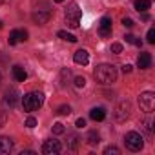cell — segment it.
I'll return each mask as SVG.
<instances>
[{"label": "cell", "instance_id": "1", "mask_svg": "<svg viewBox=\"0 0 155 155\" xmlns=\"http://www.w3.org/2000/svg\"><path fill=\"white\" fill-rule=\"evenodd\" d=\"M93 75H95V81L99 84L110 86V84H113L117 81V68L111 66V64H101V66L95 68Z\"/></svg>", "mask_w": 155, "mask_h": 155}, {"label": "cell", "instance_id": "2", "mask_svg": "<svg viewBox=\"0 0 155 155\" xmlns=\"http://www.w3.org/2000/svg\"><path fill=\"white\" fill-rule=\"evenodd\" d=\"M44 104V93L42 91H31L22 97V106L24 111H35Z\"/></svg>", "mask_w": 155, "mask_h": 155}, {"label": "cell", "instance_id": "3", "mask_svg": "<svg viewBox=\"0 0 155 155\" xmlns=\"http://www.w3.org/2000/svg\"><path fill=\"white\" fill-rule=\"evenodd\" d=\"M81 17H82V11L79 9V6H77L75 2L73 4H69V8L66 9V24L69 26V28H79V24H81Z\"/></svg>", "mask_w": 155, "mask_h": 155}, {"label": "cell", "instance_id": "4", "mask_svg": "<svg viewBox=\"0 0 155 155\" xmlns=\"http://www.w3.org/2000/svg\"><path fill=\"white\" fill-rule=\"evenodd\" d=\"M124 142H126V148L131 150V151H139V150H142V146H144V139H142V135L137 133V131H128L126 137H124Z\"/></svg>", "mask_w": 155, "mask_h": 155}, {"label": "cell", "instance_id": "5", "mask_svg": "<svg viewBox=\"0 0 155 155\" xmlns=\"http://www.w3.org/2000/svg\"><path fill=\"white\" fill-rule=\"evenodd\" d=\"M139 106L142 111L146 113H151L153 108H155V93L153 91H144L139 95Z\"/></svg>", "mask_w": 155, "mask_h": 155}, {"label": "cell", "instance_id": "6", "mask_svg": "<svg viewBox=\"0 0 155 155\" xmlns=\"http://www.w3.org/2000/svg\"><path fill=\"white\" fill-rule=\"evenodd\" d=\"M130 111H131V104L128 101H122L117 108H115V120L117 122H124L128 117H130Z\"/></svg>", "mask_w": 155, "mask_h": 155}, {"label": "cell", "instance_id": "7", "mask_svg": "<svg viewBox=\"0 0 155 155\" xmlns=\"http://www.w3.org/2000/svg\"><path fill=\"white\" fill-rule=\"evenodd\" d=\"M18 91L15 90V88H11V90H8L6 91V95H4V101H2V104H4V108H9V110H13L17 104H18Z\"/></svg>", "mask_w": 155, "mask_h": 155}, {"label": "cell", "instance_id": "8", "mask_svg": "<svg viewBox=\"0 0 155 155\" xmlns=\"http://www.w3.org/2000/svg\"><path fill=\"white\" fill-rule=\"evenodd\" d=\"M60 150H62V144L58 140H55V139L46 140L44 146H42V153L44 155H57V153H60Z\"/></svg>", "mask_w": 155, "mask_h": 155}, {"label": "cell", "instance_id": "9", "mask_svg": "<svg viewBox=\"0 0 155 155\" xmlns=\"http://www.w3.org/2000/svg\"><path fill=\"white\" fill-rule=\"evenodd\" d=\"M9 44L11 46H15L17 42H22V40H28V31L26 29H13L11 33H9Z\"/></svg>", "mask_w": 155, "mask_h": 155}, {"label": "cell", "instance_id": "10", "mask_svg": "<svg viewBox=\"0 0 155 155\" xmlns=\"http://www.w3.org/2000/svg\"><path fill=\"white\" fill-rule=\"evenodd\" d=\"M101 37L102 38L111 37V18L110 17H102L101 18Z\"/></svg>", "mask_w": 155, "mask_h": 155}, {"label": "cell", "instance_id": "11", "mask_svg": "<svg viewBox=\"0 0 155 155\" xmlns=\"http://www.w3.org/2000/svg\"><path fill=\"white\" fill-rule=\"evenodd\" d=\"M73 60H75L77 64H81V66H86V64L90 62V53H88L86 49H79V51H75Z\"/></svg>", "mask_w": 155, "mask_h": 155}, {"label": "cell", "instance_id": "12", "mask_svg": "<svg viewBox=\"0 0 155 155\" xmlns=\"http://www.w3.org/2000/svg\"><path fill=\"white\" fill-rule=\"evenodd\" d=\"M137 66H139L140 69H148V68L151 66V55L146 53V51H142V53L137 57Z\"/></svg>", "mask_w": 155, "mask_h": 155}, {"label": "cell", "instance_id": "13", "mask_svg": "<svg viewBox=\"0 0 155 155\" xmlns=\"http://www.w3.org/2000/svg\"><path fill=\"white\" fill-rule=\"evenodd\" d=\"M13 150V140L9 137H0V155H8Z\"/></svg>", "mask_w": 155, "mask_h": 155}, {"label": "cell", "instance_id": "14", "mask_svg": "<svg viewBox=\"0 0 155 155\" xmlns=\"http://www.w3.org/2000/svg\"><path fill=\"white\" fill-rule=\"evenodd\" d=\"M49 17H51V13H49V11H42V9H37V11L33 13V20H35L37 24H46V22L49 20Z\"/></svg>", "mask_w": 155, "mask_h": 155}, {"label": "cell", "instance_id": "15", "mask_svg": "<svg viewBox=\"0 0 155 155\" xmlns=\"http://www.w3.org/2000/svg\"><path fill=\"white\" fill-rule=\"evenodd\" d=\"M13 77H15L18 82H24L28 79V73H26V69L22 66H13Z\"/></svg>", "mask_w": 155, "mask_h": 155}, {"label": "cell", "instance_id": "16", "mask_svg": "<svg viewBox=\"0 0 155 155\" xmlns=\"http://www.w3.org/2000/svg\"><path fill=\"white\" fill-rule=\"evenodd\" d=\"M90 117L93 119V120H104V117H106V110L104 108H93L91 111H90Z\"/></svg>", "mask_w": 155, "mask_h": 155}, {"label": "cell", "instance_id": "17", "mask_svg": "<svg viewBox=\"0 0 155 155\" xmlns=\"http://www.w3.org/2000/svg\"><path fill=\"white\" fill-rule=\"evenodd\" d=\"M150 6H151V0H135V9H137L139 13L148 11Z\"/></svg>", "mask_w": 155, "mask_h": 155}, {"label": "cell", "instance_id": "18", "mask_svg": "<svg viewBox=\"0 0 155 155\" xmlns=\"http://www.w3.org/2000/svg\"><path fill=\"white\" fill-rule=\"evenodd\" d=\"M86 142H88L90 146H97V144L101 142V135H99L97 131H90V133L86 135Z\"/></svg>", "mask_w": 155, "mask_h": 155}, {"label": "cell", "instance_id": "19", "mask_svg": "<svg viewBox=\"0 0 155 155\" xmlns=\"http://www.w3.org/2000/svg\"><path fill=\"white\" fill-rule=\"evenodd\" d=\"M58 37L62 40H66V42H77V37L71 35V33H68V31H58Z\"/></svg>", "mask_w": 155, "mask_h": 155}, {"label": "cell", "instance_id": "20", "mask_svg": "<svg viewBox=\"0 0 155 155\" xmlns=\"http://www.w3.org/2000/svg\"><path fill=\"white\" fill-rule=\"evenodd\" d=\"M64 131H66V128H64L62 122H55V124H53V133H55V135H60V133H64Z\"/></svg>", "mask_w": 155, "mask_h": 155}, {"label": "cell", "instance_id": "21", "mask_svg": "<svg viewBox=\"0 0 155 155\" xmlns=\"http://www.w3.org/2000/svg\"><path fill=\"white\" fill-rule=\"evenodd\" d=\"M111 153H113V155H119L120 150H119L117 146H108V148L104 150V155H111Z\"/></svg>", "mask_w": 155, "mask_h": 155}, {"label": "cell", "instance_id": "22", "mask_svg": "<svg viewBox=\"0 0 155 155\" xmlns=\"http://www.w3.org/2000/svg\"><path fill=\"white\" fill-rule=\"evenodd\" d=\"M79 137L77 135H69V146H71V150H77V144H79Z\"/></svg>", "mask_w": 155, "mask_h": 155}, {"label": "cell", "instance_id": "23", "mask_svg": "<svg viewBox=\"0 0 155 155\" xmlns=\"http://www.w3.org/2000/svg\"><path fill=\"white\" fill-rule=\"evenodd\" d=\"M75 86L77 88H84L86 86V79L84 77H75Z\"/></svg>", "mask_w": 155, "mask_h": 155}, {"label": "cell", "instance_id": "24", "mask_svg": "<svg viewBox=\"0 0 155 155\" xmlns=\"http://www.w3.org/2000/svg\"><path fill=\"white\" fill-rule=\"evenodd\" d=\"M146 40H148V44H155V29H150V31H148Z\"/></svg>", "mask_w": 155, "mask_h": 155}, {"label": "cell", "instance_id": "25", "mask_svg": "<svg viewBox=\"0 0 155 155\" xmlns=\"http://www.w3.org/2000/svg\"><path fill=\"white\" fill-rule=\"evenodd\" d=\"M111 53H115V55H119V53H122V44H119V42H115V44H111Z\"/></svg>", "mask_w": 155, "mask_h": 155}, {"label": "cell", "instance_id": "26", "mask_svg": "<svg viewBox=\"0 0 155 155\" xmlns=\"http://www.w3.org/2000/svg\"><path fill=\"white\" fill-rule=\"evenodd\" d=\"M57 113H58V115H69V113H71V108H69V106H60V108L57 110Z\"/></svg>", "mask_w": 155, "mask_h": 155}, {"label": "cell", "instance_id": "27", "mask_svg": "<svg viewBox=\"0 0 155 155\" xmlns=\"http://www.w3.org/2000/svg\"><path fill=\"white\" fill-rule=\"evenodd\" d=\"M122 26H124V28H133V26H135V22H133L130 17H124V18H122Z\"/></svg>", "mask_w": 155, "mask_h": 155}, {"label": "cell", "instance_id": "28", "mask_svg": "<svg viewBox=\"0 0 155 155\" xmlns=\"http://www.w3.org/2000/svg\"><path fill=\"white\" fill-rule=\"evenodd\" d=\"M26 126H28V128H35V126H37V119H35V117H28Z\"/></svg>", "mask_w": 155, "mask_h": 155}, {"label": "cell", "instance_id": "29", "mask_svg": "<svg viewBox=\"0 0 155 155\" xmlns=\"http://www.w3.org/2000/svg\"><path fill=\"white\" fill-rule=\"evenodd\" d=\"M6 119H8V117H6V113H4V111H0V128L6 124Z\"/></svg>", "mask_w": 155, "mask_h": 155}, {"label": "cell", "instance_id": "30", "mask_svg": "<svg viewBox=\"0 0 155 155\" xmlns=\"http://www.w3.org/2000/svg\"><path fill=\"white\" fill-rule=\"evenodd\" d=\"M86 126V120L84 119H79V120H77V128H84Z\"/></svg>", "mask_w": 155, "mask_h": 155}, {"label": "cell", "instance_id": "31", "mask_svg": "<svg viewBox=\"0 0 155 155\" xmlns=\"http://www.w3.org/2000/svg\"><path fill=\"white\" fill-rule=\"evenodd\" d=\"M124 38H126V42H130V44H133V40H135V37H133V35H130V33H128Z\"/></svg>", "mask_w": 155, "mask_h": 155}, {"label": "cell", "instance_id": "32", "mask_svg": "<svg viewBox=\"0 0 155 155\" xmlns=\"http://www.w3.org/2000/svg\"><path fill=\"white\" fill-rule=\"evenodd\" d=\"M122 71H124V73H130V71H131V66H130V64H124V66H122Z\"/></svg>", "mask_w": 155, "mask_h": 155}, {"label": "cell", "instance_id": "33", "mask_svg": "<svg viewBox=\"0 0 155 155\" xmlns=\"http://www.w3.org/2000/svg\"><path fill=\"white\" fill-rule=\"evenodd\" d=\"M140 18H142V20H144V22H148V20H150V15H148V13H146V11H144V13H142V17H140Z\"/></svg>", "mask_w": 155, "mask_h": 155}, {"label": "cell", "instance_id": "34", "mask_svg": "<svg viewBox=\"0 0 155 155\" xmlns=\"http://www.w3.org/2000/svg\"><path fill=\"white\" fill-rule=\"evenodd\" d=\"M133 44H135L137 48H140V46H142V40H139V38H135V40H133Z\"/></svg>", "mask_w": 155, "mask_h": 155}, {"label": "cell", "instance_id": "35", "mask_svg": "<svg viewBox=\"0 0 155 155\" xmlns=\"http://www.w3.org/2000/svg\"><path fill=\"white\" fill-rule=\"evenodd\" d=\"M55 2H57V4H60V2H64V0H55Z\"/></svg>", "mask_w": 155, "mask_h": 155}, {"label": "cell", "instance_id": "36", "mask_svg": "<svg viewBox=\"0 0 155 155\" xmlns=\"http://www.w3.org/2000/svg\"><path fill=\"white\" fill-rule=\"evenodd\" d=\"M2 2H6V0H0V4H2Z\"/></svg>", "mask_w": 155, "mask_h": 155}, {"label": "cell", "instance_id": "37", "mask_svg": "<svg viewBox=\"0 0 155 155\" xmlns=\"http://www.w3.org/2000/svg\"><path fill=\"white\" fill-rule=\"evenodd\" d=\"M0 28H2V22H0Z\"/></svg>", "mask_w": 155, "mask_h": 155}]
</instances>
